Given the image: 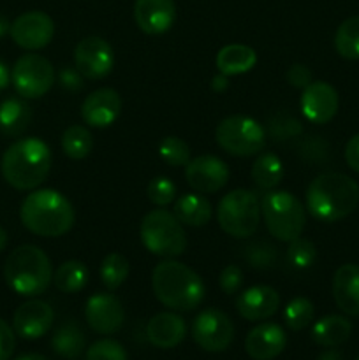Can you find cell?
I'll return each instance as SVG.
<instances>
[{
    "label": "cell",
    "instance_id": "1",
    "mask_svg": "<svg viewBox=\"0 0 359 360\" xmlns=\"http://www.w3.org/2000/svg\"><path fill=\"white\" fill-rule=\"evenodd\" d=\"M151 288L160 304L171 311L185 313L199 308L206 287L199 274L178 260H162L151 273Z\"/></svg>",
    "mask_w": 359,
    "mask_h": 360
},
{
    "label": "cell",
    "instance_id": "2",
    "mask_svg": "<svg viewBox=\"0 0 359 360\" xmlns=\"http://www.w3.org/2000/svg\"><path fill=\"white\" fill-rule=\"evenodd\" d=\"M359 204V185L347 174L326 172L306 188V210L315 220L334 224L354 213Z\"/></svg>",
    "mask_w": 359,
    "mask_h": 360
},
{
    "label": "cell",
    "instance_id": "3",
    "mask_svg": "<svg viewBox=\"0 0 359 360\" xmlns=\"http://www.w3.org/2000/svg\"><path fill=\"white\" fill-rule=\"evenodd\" d=\"M20 218L25 229L41 238H60L74 225V207L65 195L53 188L34 190L23 199Z\"/></svg>",
    "mask_w": 359,
    "mask_h": 360
},
{
    "label": "cell",
    "instance_id": "4",
    "mask_svg": "<svg viewBox=\"0 0 359 360\" xmlns=\"http://www.w3.org/2000/svg\"><path fill=\"white\" fill-rule=\"evenodd\" d=\"M51 150L37 137H25L6 150L2 157V176L13 188L34 190L46 181L51 171Z\"/></svg>",
    "mask_w": 359,
    "mask_h": 360
},
{
    "label": "cell",
    "instance_id": "5",
    "mask_svg": "<svg viewBox=\"0 0 359 360\" xmlns=\"http://www.w3.org/2000/svg\"><path fill=\"white\" fill-rule=\"evenodd\" d=\"M4 278L13 292L23 297L44 294L53 281L49 257L35 245L18 246L4 264Z\"/></svg>",
    "mask_w": 359,
    "mask_h": 360
},
{
    "label": "cell",
    "instance_id": "6",
    "mask_svg": "<svg viewBox=\"0 0 359 360\" xmlns=\"http://www.w3.org/2000/svg\"><path fill=\"white\" fill-rule=\"evenodd\" d=\"M260 214L267 232L282 243L301 238L306 225V211L301 200L285 190H267L260 200Z\"/></svg>",
    "mask_w": 359,
    "mask_h": 360
},
{
    "label": "cell",
    "instance_id": "7",
    "mask_svg": "<svg viewBox=\"0 0 359 360\" xmlns=\"http://www.w3.org/2000/svg\"><path fill=\"white\" fill-rule=\"evenodd\" d=\"M139 236L144 248L157 257L175 259L187 250V234L175 213L157 207L141 220Z\"/></svg>",
    "mask_w": 359,
    "mask_h": 360
},
{
    "label": "cell",
    "instance_id": "8",
    "mask_svg": "<svg viewBox=\"0 0 359 360\" xmlns=\"http://www.w3.org/2000/svg\"><path fill=\"white\" fill-rule=\"evenodd\" d=\"M217 220L222 231L231 238H250L256 234L260 221L259 199L252 190H232L218 202Z\"/></svg>",
    "mask_w": 359,
    "mask_h": 360
},
{
    "label": "cell",
    "instance_id": "9",
    "mask_svg": "<svg viewBox=\"0 0 359 360\" xmlns=\"http://www.w3.org/2000/svg\"><path fill=\"white\" fill-rule=\"evenodd\" d=\"M215 139L218 146L232 157H256L266 146V130L253 118L236 115L218 123Z\"/></svg>",
    "mask_w": 359,
    "mask_h": 360
},
{
    "label": "cell",
    "instance_id": "10",
    "mask_svg": "<svg viewBox=\"0 0 359 360\" xmlns=\"http://www.w3.org/2000/svg\"><path fill=\"white\" fill-rule=\"evenodd\" d=\"M55 69L46 56L27 53L20 56L11 70V83L21 98H41L53 88Z\"/></svg>",
    "mask_w": 359,
    "mask_h": 360
},
{
    "label": "cell",
    "instance_id": "11",
    "mask_svg": "<svg viewBox=\"0 0 359 360\" xmlns=\"http://www.w3.org/2000/svg\"><path fill=\"white\" fill-rule=\"evenodd\" d=\"M192 338L204 352L218 354L231 347L234 340V323L220 309H203L192 323Z\"/></svg>",
    "mask_w": 359,
    "mask_h": 360
},
{
    "label": "cell",
    "instance_id": "12",
    "mask_svg": "<svg viewBox=\"0 0 359 360\" xmlns=\"http://www.w3.org/2000/svg\"><path fill=\"white\" fill-rule=\"evenodd\" d=\"M74 65L87 79H104L115 65V53L111 44L97 35L81 39L74 49Z\"/></svg>",
    "mask_w": 359,
    "mask_h": 360
},
{
    "label": "cell",
    "instance_id": "13",
    "mask_svg": "<svg viewBox=\"0 0 359 360\" xmlns=\"http://www.w3.org/2000/svg\"><path fill=\"white\" fill-rule=\"evenodd\" d=\"M11 39L27 51H39L51 42L55 23L42 11H28L11 23Z\"/></svg>",
    "mask_w": 359,
    "mask_h": 360
},
{
    "label": "cell",
    "instance_id": "14",
    "mask_svg": "<svg viewBox=\"0 0 359 360\" xmlns=\"http://www.w3.org/2000/svg\"><path fill=\"white\" fill-rule=\"evenodd\" d=\"M185 179L196 192L215 193L229 181V167L215 155H199L185 165Z\"/></svg>",
    "mask_w": 359,
    "mask_h": 360
},
{
    "label": "cell",
    "instance_id": "15",
    "mask_svg": "<svg viewBox=\"0 0 359 360\" xmlns=\"http://www.w3.org/2000/svg\"><path fill=\"white\" fill-rule=\"evenodd\" d=\"M84 319L92 330L102 336H109L123 327L125 311L120 299L113 294H95L87 301Z\"/></svg>",
    "mask_w": 359,
    "mask_h": 360
},
{
    "label": "cell",
    "instance_id": "16",
    "mask_svg": "<svg viewBox=\"0 0 359 360\" xmlns=\"http://www.w3.org/2000/svg\"><path fill=\"white\" fill-rule=\"evenodd\" d=\"M301 112L310 123H329L338 112V91L326 81H312L301 94Z\"/></svg>",
    "mask_w": 359,
    "mask_h": 360
},
{
    "label": "cell",
    "instance_id": "17",
    "mask_svg": "<svg viewBox=\"0 0 359 360\" xmlns=\"http://www.w3.org/2000/svg\"><path fill=\"white\" fill-rule=\"evenodd\" d=\"M55 320V313L48 302L41 299H30L18 306L13 316V329L21 340H39L49 333Z\"/></svg>",
    "mask_w": 359,
    "mask_h": 360
},
{
    "label": "cell",
    "instance_id": "18",
    "mask_svg": "<svg viewBox=\"0 0 359 360\" xmlns=\"http://www.w3.org/2000/svg\"><path fill=\"white\" fill-rule=\"evenodd\" d=\"M123 101L113 88H99L87 95L81 104V118L88 127L106 129L111 127L122 115Z\"/></svg>",
    "mask_w": 359,
    "mask_h": 360
},
{
    "label": "cell",
    "instance_id": "19",
    "mask_svg": "<svg viewBox=\"0 0 359 360\" xmlns=\"http://www.w3.org/2000/svg\"><path fill=\"white\" fill-rule=\"evenodd\" d=\"M134 20L144 34H165L176 21L175 0H136Z\"/></svg>",
    "mask_w": 359,
    "mask_h": 360
},
{
    "label": "cell",
    "instance_id": "20",
    "mask_svg": "<svg viewBox=\"0 0 359 360\" xmlns=\"http://www.w3.org/2000/svg\"><path fill=\"white\" fill-rule=\"evenodd\" d=\"M280 306V295L273 287L267 285H256L236 297V309L239 316L248 322H260L270 316H273L278 311Z\"/></svg>",
    "mask_w": 359,
    "mask_h": 360
},
{
    "label": "cell",
    "instance_id": "21",
    "mask_svg": "<svg viewBox=\"0 0 359 360\" xmlns=\"http://www.w3.org/2000/svg\"><path fill=\"white\" fill-rule=\"evenodd\" d=\"M285 330L273 322H264L253 327L245 338V352L253 360L277 359L285 350Z\"/></svg>",
    "mask_w": 359,
    "mask_h": 360
},
{
    "label": "cell",
    "instance_id": "22",
    "mask_svg": "<svg viewBox=\"0 0 359 360\" xmlns=\"http://www.w3.org/2000/svg\"><path fill=\"white\" fill-rule=\"evenodd\" d=\"M146 336L153 347L169 350V348L178 347L185 340L187 323L176 313H157L148 322Z\"/></svg>",
    "mask_w": 359,
    "mask_h": 360
},
{
    "label": "cell",
    "instance_id": "23",
    "mask_svg": "<svg viewBox=\"0 0 359 360\" xmlns=\"http://www.w3.org/2000/svg\"><path fill=\"white\" fill-rule=\"evenodd\" d=\"M333 299L340 311L359 316V266L344 264L333 276Z\"/></svg>",
    "mask_w": 359,
    "mask_h": 360
},
{
    "label": "cell",
    "instance_id": "24",
    "mask_svg": "<svg viewBox=\"0 0 359 360\" xmlns=\"http://www.w3.org/2000/svg\"><path fill=\"white\" fill-rule=\"evenodd\" d=\"M218 72L224 76H239L250 72L257 63V53L245 44H227L217 53Z\"/></svg>",
    "mask_w": 359,
    "mask_h": 360
},
{
    "label": "cell",
    "instance_id": "25",
    "mask_svg": "<svg viewBox=\"0 0 359 360\" xmlns=\"http://www.w3.org/2000/svg\"><path fill=\"white\" fill-rule=\"evenodd\" d=\"M32 122V108L23 98L11 97L0 104V132L7 137H18Z\"/></svg>",
    "mask_w": 359,
    "mask_h": 360
},
{
    "label": "cell",
    "instance_id": "26",
    "mask_svg": "<svg viewBox=\"0 0 359 360\" xmlns=\"http://www.w3.org/2000/svg\"><path fill=\"white\" fill-rule=\"evenodd\" d=\"M352 323L341 315H327L315 322L312 329V340L319 347L334 348L344 345L351 338Z\"/></svg>",
    "mask_w": 359,
    "mask_h": 360
},
{
    "label": "cell",
    "instance_id": "27",
    "mask_svg": "<svg viewBox=\"0 0 359 360\" xmlns=\"http://www.w3.org/2000/svg\"><path fill=\"white\" fill-rule=\"evenodd\" d=\"M175 214L182 225L203 227L211 218V204L201 193H185L175 202Z\"/></svg>",
    "mask_w": 359,
    "mask_h": 360
},
{
    "label": "cell",
    "instance_id": "28",
    "mask_svg": "<svg viewBox=\"0 0 359 360\" xmlns=\"http://www.w3.org/2000/svg\"><path fill=\"white\" fill-rule=\"evenodd\" d=\"M84 334L76 322H65L55 330L51 340V348L58 357L77 359L84 352Z\"/></svg>",
    "mask_w": 359,
    "mask_h": 360
},
{
    "label": "cell",
    "instance_id": "29",
    "mask_svg": "<svg viewBox=\"0 0 359 360\" xmlns=\"http://www.w3.org/2000/svg\"><path fill=\"white\" fill-rule=\"evenodd\" d=\"M90 278V271L81 260H67L53 273V283L63 294H77L83 290Z\"/></svg>",
    "mask_w": 359,
    "mask_h": 360
},
{
    "label": "cell",
    "instance_id": "30",
    "mask_svg": "<svg viewBox=\"0 0 359 360\" xmlns=\"http://www.w3.org/2000/svg\"><path fill=\"white\" fill-rule=\"evenodd\" d=\"M250 176L260 190H266V192L275 190L284 179V165L275 153H263L260 151L259 157L253 162Z\"/></svg>",
    "mask_w": 359,
    "mask_h": 360
},
{
    "label": "cell",
    "instance_id": "31",
    "mask_svg": "<svg viewBox=\"0 0 359 360\" xmlns=\"http://www.w3.org/2000/svg\"><path fill=\"white\" fill-rule=\"evenodd\" d=\"M62 150L73 160H83L94 150V137L83 125H70L62 134Z\"/></svg>",
    "mask_w": 359,
    "mask_h": 360
},
{
    "label": "cell",
    "instance_id": "32",
    "mask_svg": "<svg viewBox=\"0 0 359 360\" xmlns=\"http://www.w3.org/2000/svg\"><path fill=\"white\" fill-rule=\"evenodd\" d=\"M334 48L345 60H359V16H351L338 27Z\"/></svg>",
    "mask_w": 359,
    "mask_h": 360
},
{
    "label": "cell",
    "instance_id": "33",
    "mask_svg": "<svg viewBox=\"0 0 359 360\" xmlns=\"http://www.w3.org/2000/svg\"><path fill=\"white\" fill-rule=\"evenodd\" d=\"M129 271L130 266L125 257L120 255V253H109L102 260L99 274H101L102 283H104L108 290H116V288H120L125 283Z\"/></svg>",
    "mask_w": 359,
    "mask_h": 360
},
{
    "label": "cell",
    "instance_id": "34",
    "mask_svg": "<svg viewBox=\"0 0 359 360\" xmlns=\"http://www.w3.org/2000/svg\"><path fill=\"white\" fill-rule=\"evenodd\" d=\"M313 316H315V308H313V302L306 297H296L285 306L284 320L285 326L291 330L306 329L312 323Z\"/></svg>",
    "mask_w": 359,
    "mask_h": 360
},
{
    "label": "cell",
    "instance_id": "35",
    "mask_svg": "<svg viewBox=\"0 0 359 360\" xmlns=\"http://www.w3.org/2000/svg\"><path fill=\"white\" fill-rule=\"evenodd\" d=\"M243 259L253 269L267 271L278 262V252L271 243L253 241L243 248Z\"/></svg>",
    "mask_w": 359,
    "mask_h": 360
},
{
    "label": "cell",
    "instance_id": "36",
    "mask_svg": "<svg viewBox=\"0 0 359 360\" xmlns=\"http://www.w3.org/2000/svg\"><path fill=\"white\" fill-rule=\"evenodd\" d=\"M158 155L169 167H185L190 162V148L182 137H164L158 144Z\"/></svg>",
    "mask_w": 359,
    "mask_h": 360
},
{
    "label": "cell",
    "instance_id": "37",
    "mask_svg": "<svg viewBox=\"0 0 359 360\" xmlns=\"http://www.w3.org/2000/svg\"><path fill=\"white\" fill-rule=\"evenodd\" d=\"M267 132L275 141H287L301 136L303 125L294 116L287 115V112H278L270 120Z\"/></svg>",
    "mask_w": 359,
    "mask_h": 360
},
{
    "label": "cell",
    "instance_id": "38",
    "mask_svg": "<svg viewBox=\"0 0 359 360\" xmlns=\"http://www.w3.org/2000/svg\"><path fill=\"white\" fill-rule=\"evenodd\" d=\"M317 259V248L308 239L298 238L289 243L287 248V260L291 266L298 269H308Z\"/></svg>",
    "mask_w": 359,
    "mask_h": 360
},
{
    "label": "cell",
    "instance_id": "39",
    "mask_svg": "<svg viewBox=\"0 0 359 360\" xmlns=\"http://www.w3.org/2000/svg\"><path fill=\"white\" fill-rule=\"evenodd\" d=\"M146 195L151 204L158 207H165L176 199V185L165 176H157L146 186Z\"/></svg>",
    "mask_w": 359,
    "mask_h": 360
},
{
    "label": "cell",
    "instance_id": "40",
    "mask_svg": "<svg viewBox=\"0 0 359 360\" xmlns=\"http://www.w3.org/2000/svg\"><path fill=\"white\" fill-rule=\"evenodd\" d=\"M87 360H127V352L118 341L99 340L87 350Z\"/></svg>",
    "mask_w": 359,
    "mask_h": 360
},
{
    "label": "cell",
    "instance_id": "41",
    "mask_svg": "<svg viewBox=\"0 0 359 360\" xmlns=\"http://www.w3.org/2000/svg\"><path fill=\"white\" fill-rule=\"evenodd\" d=\"M218 285H220L222 292L225 294H236L243 285V273L236 264H229L222 269L220 278H218Z\"/></svg>",
    "mask_w": 359,
    "mask_h": 360
},
{
    "label": "cell",
    "instance_id": "42",
    "mask_svg": "<svg viewBox=\"0 0 359 360\" xmlns=\"http://www.w3.org/2000/svg\"><path fill=\"white\" fill-rule=\"evenodd\" d=\"M16 348V333L13 327L0 319V360H9Z\"/></svg>",
    "mask_w": 359,
    "mask_h": 360
},
{
    "label": "cell",
    "instance_id": "43",
    "mask_svg": "<svg viewBox=\"0 0 359 360\" xmlns=\"http://www.w3.org/2000/svg\"><path fill=\"white\" fill-rule=\"evenodd\" d=\"M285 77H287V83L291 84V86L299 88V90H305V88L313 81L312 70L306 65H303V63H294V65L289 67Z\"/></svg>",
    "mask_w": 359,
    "mask_h": 360
},
{
    "label": "cell",
    "instance_id": "44",
    "mask_svg": "<svg viewBox=\"0 0 359 360\" xmlns=\"http://www.w3.org/2000/svg\"><path fill=\"white\" fill-rule=\"evenodd\" d=\"M58 81L65 90L77 91L83 88V76L77 69H70V67H63L58 74Z\"/></svg>",
    "mask_w": 359,
    "mask_h": 360
},
{
    "label": "cell",
    "instance_id": "45",
    "mask_svg": "<svg viewBox=\"0 0 359 360\" xmlns=\"http://www.w3.org/2000/svg\"><path fill=\"white\" fill-rule=\"evenodd\" d=\"M345 162L352 171L359 174V134L352 136L345 146Z\"/></svg>",
    "mask_w": 359,
    "mask_h": 360
},
{
    "label": "cell",
    "instance_id": "46",
    "mask_svg": "<svg viewBox=\"0 0 359 360\" xmlns=\"http://www.w3.org/2000/svg\"><path fill=\"white\" fill-rule=\"evenodd\" d=\"M11 83V70L9 67L6 65V62L0 60V91L6 90Z\"/></svg>",
    "mask_w": 359,
    "mask_h": 360
},
{
    "label": "cell",
    "instance_id": "47",
    "mask_svg": "<svg viewBox=\"0 0 359 360\" xmlns=\"http://www.w3.org/2000/svg\"><path fill=\"white\" fill-rule=\"evenodd\" d=\"M229 84V79L227 76H224V74H218V76L213 77V81H211V86H213L215 91H224L225 88H227Z\"/></svg>",
    "mask_w": 359,
    "mask_h": 360
},
{
    "label": "cell",
    "instance_id": "48",
    "mask_svg": "<svg viewBox=\"0 0 359 360\" xmlns=\"http://www.w3.org/2000/svg\"><path fill=\"white\" fill-rule=\"evenodd\" d=\"M317 360H344V357H341L340 352L334 350V348H331V350H326L324 354H320Z\"/></svg>",
    "mask_w": 359,
    "mask_h": 360
},
{
    "label": "cell",
    "instance_id": "49",
    "mask_svg": "<svg viewBox=\"0 0 359 360\" xmlns=\"http://www.w3.org/2000/svg\"><path fill=\"white\" fill-rule=\"evenodd\" d=\"M11 32V23L6 16H0V39Z\"/></svg>",
    "mask_w": 359,
    "mask_h": 360
},
{
    "label": "cell",
    "instance_id": "50",
    "mask_svg": "<svg viewBox=\"0 0 359 360\" xmlns=\"http://www.w3.org/2000/svg\"><path fill=\"white\" fill-rule=\"evenodd\" d=\"M14 360H49V359L44 357V355H39V354H23Z\"/></svg>",
    "mask_w": 359,
    "mask_h": 360
},
{
    "label": "cell",
    "instance_id": "51",
    "mask_svg": "<svg viewBox=\"0 0 359 360\" xmlns=\"http://www.w3.org/2000/svg\"><path fill=\"white\" fill-rule=\"evenodd\" d=\"M6 245H7V232H6V229L0 227V252L6 248Z\"/></svg>",
    "mask_w": 359,
    "mask_h": 360
},
{
    "label": "cell",
    "instance_id": "52",
    "mask_svg": "<svg viewBox=\"0 0 359 360\" xmlns=\"http://www.w3.org/2000/svg\"><path fill=\"white\" fill-rule=\"evenodd\" d=\"M69 360H76V359H69Z\"/></svg>",
    "mask_w": 359,
    "mask_h": 360
},
{
    "label": "cell",
    "instance_id": "53",
    "mask_svg": "<svg viewBox=\"0 0 359 360\" xmlns=\"http://www.w3.org/2000/svg\"><path fill=\"white\" fill-rule=\"evenodd\" d=\"M355 360H359V357H358V359H355Z\"/></svg>",
    "mask_w": 359,
    "mask_h": 360
}]
</instances>
